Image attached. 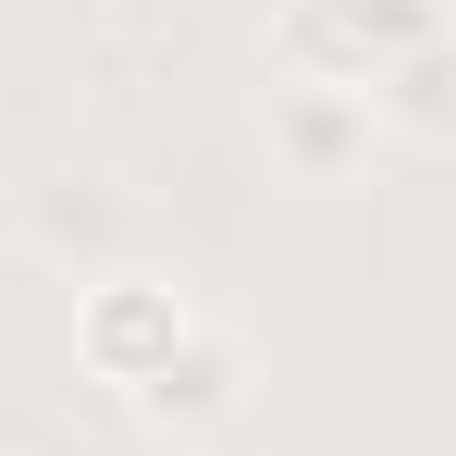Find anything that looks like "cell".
<instances>
[{"mask_svg": "<svg viewBox=\"0 0 456 456\" xmlns=\"http://www.w3.org/2000/svg\"><path fill=\"white\" fill-rule=\"evenodd\" d=\"M185 333H198V308L173 297V284H149V272H99V284H86V308H75V358L111 382L124 407L160 382V358H173Z\"/></svg>", "mask_w": 456, "mask_h": 456, "instance_id": "cell-1", "label": "cell"}, {"mask_svg": "<svg viewBox=\"0 0 456 456\" xmlns=\"http://www.w3.org/2000/svg\"><path fill=\"white\" fill-rule=\"evenodd\" d=\"M370 149H382L370 86H272V160H284L297 185H346Z\"/></svg>", "mask_w": 456, "mask_h": 456, "instance_id": "cell-2", "label": "cell"}, {"mask_svg": "<svg viewBox=\"0 0 456 456\" xmlns=\"http://www.w3.org/2000/svg\"><path fill=\"white\" fill-rule=\"evenodd\" d=\"M234 407H247V346H234V333H210V321H198V333L160 358V382L136 395V419H149V432H173V444H185V432H223Z\"/></svg>", "mask_w": 456, "mask_h": 456, "instance_id": "cell-3", "label": "cell"}, {"mask_svg": "<svg viewBox=\"0 0 456 456\" xmlns=\"http://www.w3.org/2000/svg\"><path fill=\"white\" fill-rule=\"evenodd\" d=\"M370 111H382V136H419V149H456V25L382 62V75H370Z\"/></svg>", "mask_w": 456, "mask_h": 456, "instance_id": "cell-4", "label": "cell"}]
</instances>
